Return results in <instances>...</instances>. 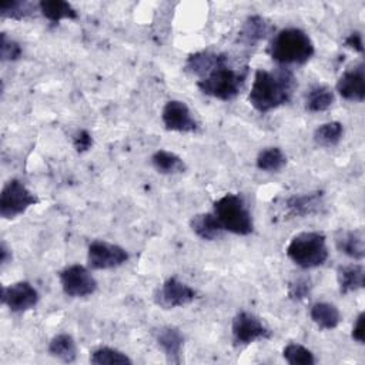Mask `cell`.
<instances>
[{
	"label": "cell",
	"mask_w": 365,
	"mask_h": 365,
	"mask_svg": "<svg viewBox=\"0 0 365 365\" xmlns=\"http://www.w3.org/2000/svg\"><path fill=\"white\" fill-rule=\"evenodd\" d=\"M297 80L289 68H277L272 71L258 68L254 74L248 101L261 114L269 113L292 98Z\"/></svg>",
	"instance_id": "6da1fadb"
},
{
	"label": "cell",
	"mask_w": 365,
	"mask_h": 365,
	"mask_svg": "<svg viewBox=\"0 0 365 365\" xmlns=\"http://www.w3.org/2000/svg\"><path fill=\"white\" fill-rule=\"evenodd\" d=\"M268 53L279 64H304L314 56L315 47L304 30L288 27L274 36Z\"/></svg>",
	"instance_id": "7a4b0ae2"
},
{
	"label": "cell",
	"mask_w": 365,
	"mask_h": 365,
	"mask_svg": "<svg viewBox=\"0 0 365 365\" xmlns=\"http://www.w3.org/2000/svg\"><path fill=\"white\" fill-rule=\"evenodd\" d=\"M248 73V66H244L242 68H232L228 66L227 58L211 70L204 78H200L197 81V87L201 90V93L210 97L230 101L241 93Z\"/></svg>",
	"instance_id": "3957f363"
},
{
	"label": "cell",
	"mask_w": 365,
	"mask_h": 365,
	"mask_svg": "<svg viewBox=\"0 0 365 365\" xmlns=\"http://www.w3.org/2000/svg\"><path fill=\"white\" fill-rule=\"evenodd\" d=\"M285 252L287 257L299 268H317L328 259L327 238L319 231L299 232L291 238Z\"/></svg>",
	"instance_id": "277c9868"
},
{
	"label": "cell",
	"mask_w": 365,
	"mask_h": 365,
	"mask_svg": "<svg viewBox=\"0 0 365 365\" xmlns=\"http://www.w3.org/2000/svg\"><path fill=\"white\" fill-rule=\"evenodd\" d=\"M212 214L224 231L237 235H248L254 231V222L250 210L242 197L228 192L218 198L212 205Z\"/></svg>",
	"instance_id": "5b68a950"
},
{
	"label": "cell",
	"mask_w": 365,
	"mask_h": 365,
	"mask_svg": "<svg viewBox=\"0 0 365 365\" xmlns=\"http://www.w3.org/2000/svg\"><path fill=\"white\" fill-rule=\"evenodd\" d=\"M37 202L38 198L20 180H9L0 194V215L4 220L16 218Z\"/></svg>",
	"instance_id": "8992f818"
},
{
	"label": "cell",
	"mask_w": 365,
	"mask_h": 365,
	"mask_svg": "<svg viewBox=\"0 0 365 365\" xmlns=\"http://www.w3.org/2000/svg\"><path fill=\"white\" fill-rule=\"evenodd\" d=\"M231 334L235 346H247L255 341L272 336V331L258 317L247 311H240L232 318Z\"/></svg>",
	"instance_id": "52a82bcc"
},
{
	"label": "cell",
	"mask_w": 365,
	"mask_h": 365,
	"mask_svg": "<svg viewBox=\"0 0 365 365\" xmlns=\"http://www.w3.org/2000/svg\"><path fill=\"white\" fill-rule=\"evenodd\" d=\"M58 279L64 294L71 298H84L94 294L97 289L96 278L80 264H73L61 269Z\"/></svg>",
	"instance_id": "ba28073f"
},
{
	"label": "cell",
	"mask_w": 365,
	"mask_h": 365,
	"mask_svg": "<svg viewBox=\"0 0 365 365\" xmlns=\"http://www.w3.org/2000/svg\"><path fill=\"white\" fill-rule=\"evenodd\" d=\"M128 252L115 244L96 240L90 242L87 251V265L91 269H110L117 268L127 262Z\"/></svg>",
	"instance_id": "9c48e42d"
},
{
	"label": "cell",
	"mask_w": 365,
	"mask_h": 365,
	"mask_svg": "<svg viewBox=\"0 0 365 365\" xmlns=\"http://www.w3.org/2000/svg\"><path fill=\"white\" fill-rule=\"evenodd\" d=\"M195 295V291L188 284L171 277L155 289L154 302L163 309H174L191 304Z\"/></svg>",
	"instance_id": "30bf717a"
},
{
	"label": "cell",
	"mask_w": 365,
	"mask_h": 365,
	"mask_svg": "<svg viewBox=\"0 0 365 365\" xmlns=\"http://www.w3.org/2000/svg\"><path fill=\"white\" fill-rule=\"evenodd\" d=\"M40 299L38 291L27 281H19L1 288V302L11 312H26L33 309Z\"/></svg>",
	"instance_id": "8fae6325"
},
{
	"label": "cell",
	"mask_w": 365,
	"mask_h": 365,
	"mask_svg": "<svg viewBox=\"0 0 365 365\" xmlns=\"http://www.w3.org/2000/svg\"><path fill=\"white\" fill-rule=\"evenodd\" d=\"M161 120L168 131L177 133H194L198 130V123L192 117L190 107L180 100H170L165 103Z\"/></svg>",
	"instance_id": "7c38bea8"
},
{
	"label": "cell",
	"mask_w": 365,
	"mask_h": 365,
	"mask_svg": "<svg viewBox=\"0 0 365 365\" xmlns=\"http://www.w3.org/2000/svg\"><path fill=\"white\" fill-rule=\"evenodd\" d=\"M338 94L348 101H364L365 98V66H358L345 70L336 81Z\"/></svg>",
	"instance_id": "4fadbf2b"
},
{
	"label": "cell",
	"mask_w": 365,
	"mask_h": 365,
	"mask_svg": "<svg viewBox=\"0 0 365 365\" xmlns=\"http://www.w3.org/2000/svg\"><path fill=\"white\" fill-rule=\"evenodd\" d=\"M154 339L158 348L164 352L165 358L171 364L181 362V351L184 345L182 332L173 325H164L154 331Z\"/></svg>",
	"instance_id": "5bb4252c"
},
{
	"label": "cell",
	"mask_w": 365,
	"mask_h": 365,
	"mask_svg": "<svg viewBox=\"0 0 365 365\" xmlns=\"http://www.w3.org/2000/svg\"><path fill=\"white\" fill-rule=\"evenodd\" d=\"M285 211L288 218L294 217H309L319 214L324 208V194L322 191L301 194V195H292L285 200L284 202Z\"/></svg>",
	"instance_id": "9a60e30c"
},
{
	"label": "cell",
	"mask_w": 365,
	"mask_h": 365,
	"mask_svg": "<svg viewBox=\"0 0 365 365\" xmlns=\"http://www.w3.org/2000/svg\"><path fill=\"white\" fill-rule=\"evenodd\" d=\"M225 53H214V51H198L194 54H190L185 60L184 70L204 78L211 70H214L220 63L227 60Z\"/></svg>",
	"instance_id": "2e32d148"
},
{
	"label": "cell",
	"mask_w": 365,
	"mask_h": 365,
	"mask_svg": "<svg viewBox=\"0 0 365 365\" xmlns=\"http://www.w3.org/2000/svg\"><path fill=\"white\" fill-rule=\"evenodd\" d=\"M364 231H338L335 234V247L339 252L354 258L356 261L364 259L365 257V244H364Z\"/></svg>",
	"instance_id": "e0dca14e"
},
{
	"label": "cell",
	"mask_w": 365,
	"mask_h": 365,
	"mask_svg": "<svg viewBox=\"0 0 365 365\" xmlns=\"http://www.w3.org/2000/svg\"><path fill=\"white\" fill-rule=\"evenodd\" d=\"M271 31H272V26L264 17L250 16L244 21V24L238 33V41H241L247 46H252V44L264 40Z\"/></svg>",
	"instance_id": "ac0fdd59"
},
{
	"label": "cell",
	"mask_w": 365,
	"mask_h": 365,
	"mask_svg": "<svg viewBox=\"0 0 365 365\" xmlns=\"http://www.w3.org/2000/svg\"><path fill=\"white\" fill-rule=\"evenodd\" d=\"M309 317L312 322L322 331L335 329L341 322L339 309L331 302H315L309 309Z\"/></svg>",
	"instance_id": "d6986e66"
},
{
	"label": "cell",
	"mask_w": 365,
	"mask_h": 365,
	"mask_svg": "<svg viewBox=\"0 0 365 365\" xmlns=\"http://www.w3.org/2000/svg\"><path fill=\"white\" fill-rule=\"evenodd\" d=\"M192 232L204 241H214L222 235V227L212 212H201L190 220Z\"/></svg>",
	"instance_id": "ffe728a7"
},
{
	"label": "cell",
	"mask_w": 365,
	"mask_h": 365,
	"mask_svg": "<svg viewBox=\"0 0 365 365\" xmlns=\"http://www.w3.org/2000/svg\"><path fill=\"white\" fill-rule=\"evenodd\" d=\"M364 277H365V269L361 264L339 267L336 271L339 292L342 295H346L352 291H358L364 288Z\"/></svg>",
	"instance_id": "44dd1931"
},
{
	"label": "cell",
	"mask_w": 365,
	"mask_h": 365,
	"mask_svg": "<svg viewBox=\"0 0 365 365\" xmlns=\"http://www.w3.org/2000/svg\"><path fill=\"white\" fill-rule=\"evenodd\" d=\"M38 10L51 23H58L63 19H78V13L76 11V9L64 0H41L38 3Z\"/></svg>",
	"instance_id": "7402d4cb"
},
{
	"label": "cell",
	"mask_w": 365,
	"mask_h": 365,
	"mask_svg": "<svg viewBox=\"0 0 365 365\" xmlns=\"http://www.w3.org/2000/svg\"><path fill=\"white\" fill-rule=\"evenodd\" d=\"M335 101L334 91L325 84H314L305 98V108L309 113H321L328 110Z\"/></svg>",
	"instance_id": "603a6c76"
},
{
	"label": "cell",
	"mask_w": 365,
	"mask_h": 365,
	"mask_svg": "<svg viewBox=\"0 0 365 365\" xmlns=\"http://www.w3.org/2000/svg\"><path fill=\"white\" fill-rule=\"evenodd\" d=\"M48 354L63 362H74L77 358V345L71 335L57 334L48 344Z\"/></svg>",
	"instance_id": "cb8c5ba5"
},
{
	"label": "cell",
	"mask_w": 365,
	"mask_h": 365,
	"mask_svg": "<svg viewBox=\"0 0 365 365\" xmlns=\"http://www.w3.org/2000/svg\"><path fill=\"white\" fill-rule=\"evenodd\" d=\"M151 163L160 174H181L187 170V165L182 161V158L167 150L155 151L151 157Z\"/></svg>",
	"instance_id": "d4e9b609"
},
{
	"label": "cell",
	"mask_w": 365,
	"mask_h": 365,
	"mask_svg": "<svg viewBox=\"0 0 365 365\" xmlns=\"http://www.w3.org/2000/svg\"><path fill=\"white\" fill-rule=\"evenodd\" d=\"M287 161V155L279 147H268L259 151L257 167L265 173H278L285 167Z\"/></svg>",
	"instance_id": "484cf974"
},
{
	"label": "cell",
	"mask_w": 365,
	"mask_h": 365,
	"mask_svg": "<svg viewBox=\"0 0 365 365\" xmlns=\"http://www.w3.org/2000/svg\"><path fill=\"white\" fill-rule=\"evenodd\" d=\"M344 135V127L339 121H329L321 124L314 131V141L321 147L336 145Z\"/></svg>",
	"instance_id": "4316f807"
},
{
	"label": "cell",
	"mask_w": 365,
	"mask_h": 365,
	"mask_svg": "<svg viewBox=\"0 0 365 365\" xmlns=\"http://www.w3.org/2000/svg\"><path fill=\"white\" fill-rule=\"evenodd\" d=\"M90 362L94 365H114V364H133L131 358L124 352L110 348V346H100L91 352Z\"/></svg>",
	"instance_id": "83f0119b"
},
{
	"label": "cell",
	"mask_w": 365,
	"mask_h": 365,
	"mask_svg": "<svg viewBox=\"0 0 365 365\" xmlns=\"http://www.w3.org/2000/svg\"><path fill=\"white\" fill-rule=\"evenodd\" d=\"M38 4H33L30 1H21V0H11V1H3L0 4V16L6 19L13 20H23L30 17Z\"/></svg>",
	"instance_id": "f1b7e54d"
},
{
	"label": "cell",
	"mask_w": 365,
	"mask_h": 365,
	"mask_svg": "<svg viewBox=\"0 0 365 365\" xmlns=\"http://www.w3.org/2000/svg\"><path fill=\"white\" fill-rule=\"evenodd\" d=\"M282 356L289 365H314L315 356L314 354L301 344H288L282 349Z\"/></svg>",
	"instance_id": "f546056e"
},
{
	"label": "cell",
	"mask_w": 365,
	"mask_h": 365,
	"mask_svg": "<svg viewBox=\"0 0 365 365\" xmlns=\"http://www.w3.org/2000/svg\"><path fill=\"white\" fill-rule=\"evenodd\" d=\"M1 41H0V57L1 61H16L21 57V47L17 41L7 37L6 33H1Z\"/></svg>",
	"instance_id": "4dcf8cb0"
},
{
	"label": "cell",
	"mask_w": 365,
	"mask_h": 365,
	"mask_svg": "<svg viewBox=\"0 0 365 365\" xmlns=\"http://www.w3.org/2000/svg\"><path fill=\"white\" fill-rule=\"evenodd\" d=\"M311 294V281L307 278H297L288 285V297L294 301H304Z\"/></svg>",
	"instance_id": "1f68e13d"
},
{
	"label": "cell",
	"mask_w": 365,
	"mask_h": 365,
	"mask_svg": "<svg viewBox=\"0 0 365 365\" xmlns=\"http://www.w3.org/2000/svg\"><path fill=\"white\" fill-rule=\"evenodd\" d=\"M73 145L77 153H86L93 145V137L87 130H78L73 137Z\"/></svg>",
	"instance_id": "d6a6232c"
},
{
	"label": "cell",
	"mask_w": 365,
	"mask_h": 365,
	"mask_svg": "<svg viewBox=\"0 0 365 365\" xmlns=\"http://www.w3.org/2000/svg\"><path fill=\"white\" fill-rule=\"evenodd\" d=\"M364 322H365V314L364 312H359L354 325H352V332H351V336L354 341H356L358 344H364L365 342V327H364Z\"/></svg>",
	"instance_id": "836d02e7"
},
{
	"label": "cell",
	"mask_w": 365,
	"mask_h": 365,
	"mask_svg": "<svg viewBox=\"0 0 365 365\" xmlns=\"http://www.w3.org/2000/svg\"><path fill=\"white\" fill-rule=\"evenodd\" d=\"M344 44L358 53H364V43H362V34L359 31H352L345 40Z\"/></svg>",
	"instance_id": "e575fe53"
},
{
	"label": "cell",
	"mask_w": 365,
	"mask_h": 365,
	"mask_svg": "<svg viewBox=\"0 0 365 365\" xmlns=\"http://www.w3.org/2000/svg\"><path fill=\"white\" fill-rule=\"evenodd\" d=\"M0 261H1V265H6L9 261H11V251L9 250L4 241H1V245H0Z\"/></svg>",
	"instance_id": "d590c367"
}]
</instances>
